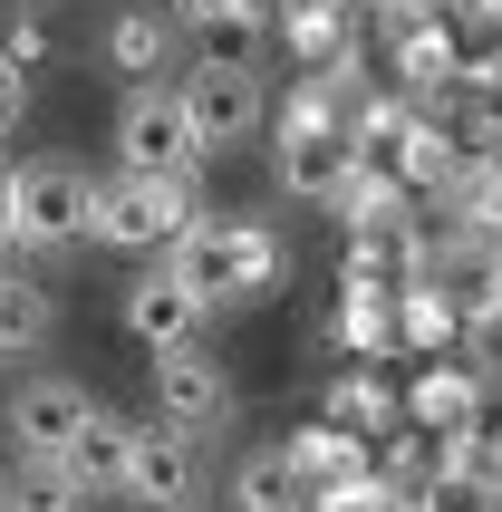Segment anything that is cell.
Returning a JSON list of instances; mask_svg holds the SVG:
<instances>
[{"label": "cell", "mask_w": 502, "mask_h": 512, "mask_svg": "<svg viewBox=\"0 0 502 512\" xmlns=\"http://www.w3.org/2000/svg\"><path fill=\"white\" fill-rule=\"evenodd\" d=\"M232 503L242 512H309V484H300V464L271 445V455H251L242 474H232Z\"/></svg>", "instance_id": "16"}, {"label": "cell", "mask_w": 502, "mask_h": 512, "mask_svg": "<svg viewBox=\"0 0 502 512\" xmlns=\"http://www.w3.org/2000/svg\"><path fill=\"white\" fill-rule=\"evenodd\" d=\"M39 49H49V39H39V20H10V29H0V58H10L20 78L39 68Z\"/></svg>", "instance_id": "19"}, {"label": "cell", "mask_w": 502, "mask_h": 512, "mask_svg": "<svg viewBox=\"0 0 502 512\" xmlns=\"http://www.w3.org/2000/svg\"><path fill=\"white\" fill-rule=\"evenodd\" d=\"M49 329H58V300L29 281V271H10V281H0V358H39Z\"/></svg>", "instance_id": "14"}, {"label": "cell", "mask_w": 502, "mask_h": 512, "mask_svg": "<svg viewBox=\"0 0 502 512\" xmlns=\"http://www.w3.org/2000/svg\"><path fill=\"white\" fill-rule=\"evenodd\" d=\"M358 174V136H348V107L329 97V78H309L271 126V184L290 203H338Z\"/></svg>", "instance_id": "1"}, {"label": "cell", "mask_w": 502, "mask_h": 512, "mask_svg": "<svg viewBox=\"0 0 502 512\" xmlns=\"http://www.w3.org/2000/svg\"><path fill=\"white\" fill-rule=\"evenodd\" d=\"M194 223H203L194 174H107V184H87V242H107V252H174Z\"/></svg>", "instance_id": "3"}, {"label": "cell", "mask_w": 502, "mask_h": 512, "mask_svg": "<svg viewBox=\"0 0 502 512\" xmlns=\"http://www.w3.org/2000/svg\"><path fill=\"white\" fill-rule=\"evenodd\" d=\"M174 39H184V29H174L155 0H136V10H116V20H107V68L126 87H155L174 68Z\"/></svg>", "instance_id": "11"}, {"label": "cell", "mask_w": 502, "mask_h": 512, "mask_svg": "<svg viewBox=\"0 0 502 512\" xmlns=\"http://www.w3.org/2000/svg\"><path fill=\"white\" fill-rule=\"evenodd\" d=\"M116 493H126L136 512H194V493H203V435L165 426V416L126 426V474H116Z\"/></svg>", "instance_id": "6"}, {"label": "cell", "mask_w": 502, "mask_h": 512, "mask_svg": "<svg viewBox=\"0 0 502 512\" xmlns=\"http://www.w3.org/2000/svg\"><path fill=\"white\" fill-rule=\"evenodd\" d=\"M203 300L184 281H174V271H136V281H126V339L145 348V358H165V348H194L203 339Z\"/></svg>", "instance_id": "10"}, {"label": "cell", "mask_w": 502, "mask_h": 512, "mask_svg": "<svg viewBox=\"0 0 502 512\" xmlns=\"http://www.w3.org/2000/svg\"><path fill=\"white\" fill-rule=\"evenodd\" d=\"M155 416L184 426V435H223L232 426V368L203 339L194 348H165V358H155Z\"/></svg>", "instance_id": "8"}, {"label": "cell", "mask_w": 502, "mask_h": 512, "mask_svg": "<svg viewBox=\"0 0 502 512\" xmlns=\"http://www.w3.org/2000/svg\"><path fill=\"white\" fill-rule=\"evenodd\" d=\"M97 416V397H87L78 377H20V397H10V455H68V435Z\"/></svg>", "instance_id": "9"}, {"label": "cell", "mask_w": 502, "mask_h": 512, "mask_svg": "<svg viewBox=\"0 0 502 512\" xmlns=\"http://www.w3.org/2000/svg\"><path fill=\"white\" fill-rule=\"evenodd\" d=\"M0 512H87V484L58 455H10L0 464Z\"/></svg>", "instance_id": "13"}, {"label": "cell", "mask_w": 502, "mask_h": 512, "mask_svg": "<svg viewBox=\"0 0 502 512\" xmlns=\"http://www.w3.org/2000/svg\"><path fill=\"white\" fill-rule=\"evenodd\" d=\"M280 261H290V252H280L271 223H194L165 252V271L194 290L203 310H251V300L280 290Z\"/></svg>", "instance_id": "2"}, {"label": "cell", "mask_w": 502, "mask_h": 512, "mask_svg": "<svg viewBox=\"0 0 502 512\" xmlns=\"http://www.w3.org/2000/svg\"><path fill=\"white\" fill-rule=\"evenodd\" d=\"M0 194H10V165H0Z\"/></svg>", "instance_id": "22"}, {"label": "cell", "mask_w": 502, "mask_h": 512, "mask_svg": "<svg viewBox=\"0 0 502 512\" xmlns=\"http://www.w3.org/2000/svg\"><path fill=\"white\" fill-rule=\"evenodd\" d=\"M58 464H68L87 493H116V474H126V416H107V406H97V416L68 435V455H58Z\"/></svg>", "instance_id": "15"}, {"label": "cell", "mask_w": 502, "mask_h": 512, "mask_svg": "<svg viewBox=\"0 0 502 512\" xmlns=\"http://www.w3.org/2000/svg\"><path fill=\"white\" fill-rule=\"evenodd\" d=\"M338 426H387V397H377L367 377H348V387H338Z\"/></svg>", "instance_id": "18"}, {"label": "cell", "mask_w": 502, "mask_h": 512, "mask_svg": "<svg viewBox=\"0 0 502 512\" xmlns=\"http://www.w3.org/2000/svg\"><path fill=\"white\" fill-rule=\"evenodd\" d=\"M0 242L10 252H68L87 242V174L68 155H29L0 194Z\"/></svg>", "instance_id": "4"}, {"label": "cell", "mask_w": 502, "mask_h": 512, "mask_svg": "<svg viewBox=\"0 0 502 512\" xmlns=\"http://www.w3.org/2000/svg\"><path fill=\"white\" fill-rule=\"evenodd\" d=\"M116 174H203V136L174 87H136L116 107Z\"/></svg>", "instance_id": "7"}, {"label": "cell", "mask_w": 502, "mask_h": 512, "mask_svg": "<svg viewBox=\"0 0 502 512\" xmlns=\"http://www.w3.org/2000/svg\"><path fill=\"white\" fill-rule=\"evenodd\" d=\"M20 107H29V78H20V68H10V58H0V136L20 126Z\"/></svg>", "instance_id": "20"}, {"label": "cell", "mask_w": 502, "mask_h": 512, "mask_svg": "<svg viewBox=\"0 0 502 512\" xmlns=\"http://www.w3.org/2000/svg\"><path fill=\"white\" fill-rule=\"evenodd\" d=\"M10 271H20V252H10V242H0V281H10Z\"/></svg>", "instance_id": "21"}, {"label": "cell", "mask_w": 502, "mask_h": 512, "mask_svg": "<svg viewBox=\"0 0 502 512\" xmlns=\"http://www.w3.org/2000/svg\"><path fill=\"white\" fill-rule=\"evenodd\" d=\"M174 97H184V116H194L203 155H232V145H251L261 126H271V87H261L251 58H194V68L174 78Z\"/></svg>", "instance_id": "5"}, {"label": "cell", "mask_w": 502, "mask_h": 512, "mask_svg": "<svg viewBox=\"0 0 502 512\" xmlns=\"http://www.w3.org/2000/svg\"><path fill=\"white\" fill-rule=\"evenodd\" d=\"M416 416H425L435 435H474V377H464V368H435V377L416 387Z\"/></svg>", "instance_id": "17"}, {"label": "cell", "mask_w": 502, "mask_h": 512, "mask_svg": "<svg viewBox=\"0 0 502 512\" xmlns=\"http://www.w3.org/2000/svg\"><path fill=\"white\" fill-rule=\"evenodd\" d=\"M280 455L300 464V484H309V503H329V493H348V484H367V445L348 426H309V435H290Z\"/></svg>", "instance_id": "12"}]
</instances>
